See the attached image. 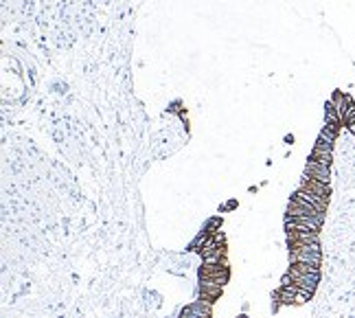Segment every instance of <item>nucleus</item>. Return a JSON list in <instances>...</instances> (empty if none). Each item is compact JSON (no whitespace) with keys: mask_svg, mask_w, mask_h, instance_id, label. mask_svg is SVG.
<instances>
[{"mask_svg":"<svg viewBox=\"0 0 355 318\" xmlns=\"http://www.w3.org/2000/svg\"><path fill=\"white\" fill-rule=\"evenodd\" d=\"M322 222H325V215L320 217H298V220H292V217H285V230H314L318 233Z\"/></svg>","mask_w":355,"mask_h":318,"instance_id":"f257e3e1","label":"nucleus"},{"mask_svg":"<svg viewBox=\"0 0 355 318\" xmlns=\"http://www.w3.org/2000/svg\"><path fill=\"white\" fill-rule=\"evenodd\" d=\"M287 274L292 276V281L296 286L307 288V290H312V292H316V286H318V281H320V270H316V272H300V270H296L294 266H289Z\"/></svg>","mask_w":355,"mask_h":318,"instance_id":"f03ea898","label":"nucleus"},{"mask_svg":"<svg viewBox=\"0 0 355 318\" xmlns=\"http://www.w3.org/2000/svg\"><path fill=\"white\" fill-rule=\"evenodd\" d=\"M302 178H314V180H320V182L329 184V180H331V171H329V167H325V165H320V163H316V161L309 158V163L305 165V176Z\"/></svg>","mask_w":355,"mask_h":318,"instance_id":"7ed1b4c3","label":"nucleus"},{"mask_svg":"<svg viewBox=\"0 0 355 318\" xmlns=\"http://www.w3.org/2000/svg\"><path fill=\"white\" fill-rule=\"evenodd\" d=\"M180 318H210V303L197 301V303H193V305L184 307Z\"/></svg>","mask_w":355,"mask_h":318,"instance_id":"20e7f679","label":"nucleus"},{"mask_svg":"<svg viewBox=\"0 0 355 318\" xmlns=\"http://www.w3.org/2000/svg\"><path fill=\"white\" fill-rule=\"evenodd\" d=\"M300 189L312 191L314 195H318V197H322V200H327V202H329V184H325V182L314 180V178H302Z\"/></svg>","mask_w":355,"mask_h":318,"instance_id":"39448f33","label":"nucleus"},{"mask_svg":"<svg viewBox=\"0 0 355 318\" xmlns=\"http://www.w3.org/2000/svg\"><path fill=\"white\" fill-rule=\"evenodd\" d=\"M320 242V235L314 233V230H289L287 233V244H314Z\"/></svg>","mask_w":355,"mask_h":318,"instance_id":"423d86ee","label":"nucleus"},{"mask_svg":"<svg viewBox=\"0 0 355 318\" xmlns=\"http://www.w3.org/2000/svg\"><path fill=\"white\" fill-rule=\"evenodd\" d=\"M219 224H221V220H219V217H213V220H210V222L206 224V230H208L210 235H213V233H217L215 228H219Z\"/></svg>","mask_w":355,"mask_h":318,"instance_id":"0eeeda50","label":"nucleus"}]
</instances>
